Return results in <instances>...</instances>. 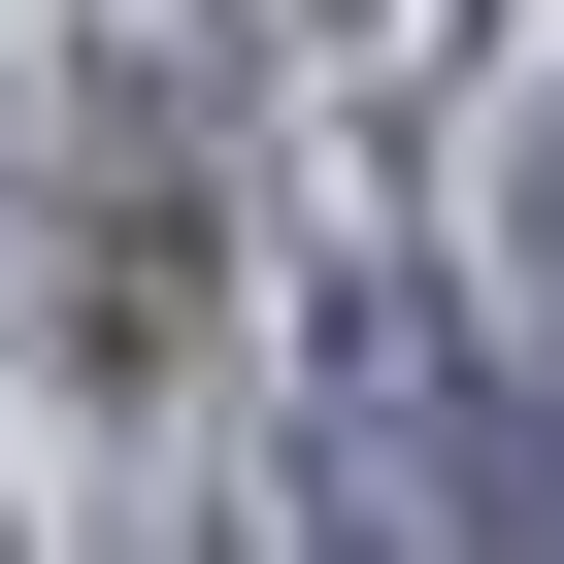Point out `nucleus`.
Instances as JSON below:
<instances>
[{"label": "nucleus", "mask_w": 564, "mask_h": 564, "mask_svg": "<svg viewBox=\"0 0 564 564\" xmlns=\"http://www.w3.org/2000/svg\"><path fill=\"white\" fill-rule=\"evenodd\" d=\"M300 498H333V564H564V399L432 265H333L300 300Z\"/></svg>", "instance_id": "1"}, {"label": "nucleus", "mask_w": 564, "mask_h": 564, "mask_svg": "<svg viewBox=\"0 0 564 564\" xmlns=\"http://www.w3.org/2000/svg\"><path fill=\"white\" fill-rule=\"evenodd\" d=\"M531 265H564V133H531Z\"/></svg>", "instance_id": "2"}]
</instances>
